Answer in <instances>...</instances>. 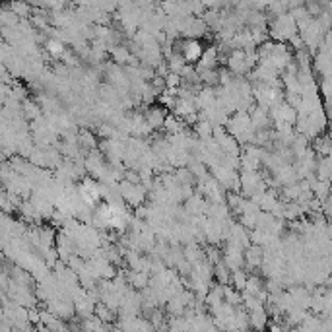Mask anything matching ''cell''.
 <instances>
[{
  "label": "cell",
  "instance_id": "obj_1",
  "mask_svg": "<svg viewBox=\"0 0 332 332\" xmlns=\"http://www.w3.org/2000/svg\"><path fill=\"white\" fill-rule=\"evenodd\" d=\"M181 47H183V51H181V55L185 57V60H188V62H196V60L202 59V55H204V49H202V45L198 43L196 39H183L181 41Z\"/></svg>",
  "mask_w": 332,
  "mask_h": 332
},
{
  "label": "cell",
  "instance_id": "obj_2",
  "mask_svg": "<svg viewBox=\"0 0 332 332\" xmlns=\"http://www.w3.org/2000/svg\"><path fill=\"white\" fill-rule=\"evenodd\" d=\"M12 10L16 12L20 18H28L31 14V6L23 0H12Z\"/></svg>",
  "mask_w": 332,
  "mask_h": 332
}]
</instances>
